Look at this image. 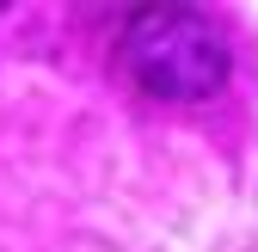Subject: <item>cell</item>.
I'll return each mask as SVG.
<instances>
[{
	"mask_svg": "<svg viewBox=\"0 0 258 252\" xmlns=\"http://www.w3.org/2000/svg\"><path fill=\"white\" fill-rule=\"evenodd\" d=\"M117 61L129 86L160 105H203L228 80V43L190 7H142L117 31Z\"/></svg>",
	"mask_w": 258,
	"mask_h": 252,
	"instance_id": "obj_1",
	"label": "cell"
}]
</instances>
